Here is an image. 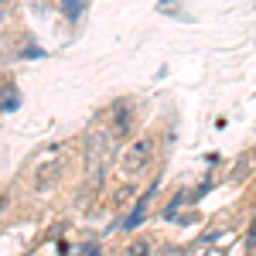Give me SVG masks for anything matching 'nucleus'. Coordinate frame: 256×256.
<instances>
[{
	"label": "nucleus",
	"mask_w": 256,
	"mask_h": 256,
	"mask_svg": "<svg viewBox=\"0 0 256 256\" xmlns=\"http://www.w3.org/2000/svg\"><path fill=\"white\" fill-rule=\"evenodd\" d=\"M150 164H154V140H150V137L134 140V144H130L126 150H123V160H120L123 174H130V178L144 174V171H147Z\"/></svg>",
	"instance_id": "1"
},
{
	"label": "nucleus",
	"mask_w": 256,
	"mask_h": 256,
	"mask_svg": "<svg viewBox=\"0 0 256 256\" xmlns=\"http://www.w3.org/2000/svg\"><path fill=\"white\" fill-rule=\"evenodd\" d=\"M110 120H113V134H116V137H126V134H130V126H134V106H130L126 99L113 102Z\"/></svg>",
	"instance_id": "2"
},
{
	"label": "nucleus",
	"mask_w": 256,
	"mask_h": 256,
	"mask_svg": "<svg viewBox=\"0 0 256 256\" xmlns=\"http://www.w3.org/2000/svg\"><path fill=\"white\" fill-rule=\"evenodd\" d=\"M150 195H154V188H150L144 198H137V205L130 208V216L123 218V229H137L140 222H144V216H147V205H150Z\"/></svg>",
	"instance_id": "3"
},
{
	"label": "nucleus",
	"mask_w": 256,
	"mask_h": 256,
	"mask_svg": "<svg viewBox=\"0 0 256 256\" xmlns=\"http://www.w3.org/2000/svg\"><path fill=\"white\" fill-rule=\"evenodd\" d=\"M58 171H62V164L55 160V164H44V168H38V178H34V188L38 192H48L55 181H58Z\"/></svg>",
	"instance_id": "4"
},
{
	"label": "nucleus",
	"mask_w": 256,
	"mask_h": 256,
	"mask_svg": "<svg viewBox=\"0 0 256 256\" xmlns=\"http://www.w3.org/2000/svg\"><path fill=\"white\" fill-rule=\"evenodd\" d=\"M58 10L65 14V20H72V24H76V20L82 18V10H86V0H62Z\"/></svg>",
	"instance_id": "5"
},
{
	"label": "nucleus",
	"mask_w": 256,
	"mask_h": 256,
	"mask_svg": "<svg viewBox=\"0 0 256 256\" xmlns=\"http://www.w3.org/2000/svg\"><path fill=\"white\" fill-rule=\"evenodd\" d=\"M18 106H20V92L10 86V89H7V99H0V113H14Z\"/></svg>",
	"instance_id": "6"
},
{
	"label": "nucleus",
	"mask_w": 256,
	"mask_h": 256,
	"mask_svg": "<svg viewBox=\"0 0 256 256\" xmlns=\"http://www.w3.org/2000/svg\"><path fill=\"white\" fill-rule=\"evenodd\" d=\"M126 256H150V242H147V239H137V242H130Z\"/></svg>",
	"instance_id": "7"
},
{
	"label": "nucleus",
	"mask_w": 256,
	"mask_h": 256,
	"mask_svg": "<svg viewBox=\"0 0 256 256\" xmlns=\"http://www.w3.org/2000/svg\"><path fill=\"white\" fill-rule=\"evenodd\" d=\"M246 250H256V222L250 226V236H246Z\"/></svg>",
	"instance_id": "8"
},
{
	"label": "nucleus",
	"mask_w": 256,
	"mask_h": 256,
	"mask_svg": "<svg viewBox=\"0 0 256 256\" xmlns=\"http://www.w3.org/2000/svg\"><path fill=\"white\" fill-rule=\"evenodd\" d=\"M20 55H24V58H41V48H24Z\"/></svg>",
	"instance_id": "9"
},
{
	"label": "nucleus",
	"mask_w": 256,
	"mask_h": 256,
	"mask_svg": "<svg viewBox=\"0 0 256 256\" xmlns=\"http://www.w3.org/2000/svg\"><path fill=\"white\" fill-rule=\"evenodd\" d=\"M89 256H102V253H99V250H96V246H92V250H89Z\"/></svg>",
	"instance_id": "10"
},
{
	"label": "nucleus",
	"mask_w": 256,
	"mask_h": 256,
	"mask_svg": "<svg viewBox=\"0 0 256 256\" xmlns=\"http://www.w3.org/2000/svg\"><path fill=\"white\" fill-rule=\"evenodd\" d=\"M160 256H178V253H174V250H168V253H160Z\"/></svg>",
	"instance_id": "11"
}]
</instances>
